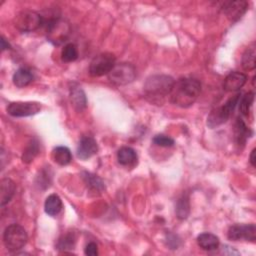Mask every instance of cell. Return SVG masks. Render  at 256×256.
I'll return each mask as SVG.
<instances>
[{"label":"cell","mask_w":256,"mask_h":256,"mask_svg":"<svg viewBox=\"0 0 256 256\" xmlns=\"http://www.w3.org/2000/svg\"><path fill=\"white\" fill-rule=\"evenodd\" d=\"M201 91V84L193 78H181L174 82L169 94L170 101L179 107L187 108L194 104Z\"/></svg>","instance_id":"obj_1"},{"label":"cell","mask_w":256,"mask_h":256,"mask_svg":"<svg viewBox=\"0 0 256 256\" xmlns=\"http://www.w3.org/2000/svg\"><path fill=\"white\" fill-rule=\"evenodd\" d=\"M174 82V79L168 75H152L144 84V92L152 102L159 103L170 94Z\"/></svg>","instance_id":"obj_2"},{"label":"cell","mask_w":256,"mask_h":256,"mask_svg":"<svg viewBox=\"0 0 256 256\" xmlns=\"http://www.w3.org/2000/svg\"><path fill=\"white\" fill-rule=\"evenodd\" d=\"M240 97V93H237L229 98L222 106L212 109L207 117V126L210 128H215L224 124L229 119L231 113L238 104Z\"/></svg>","instance_id":"obj_3"},{"label":"cell","mask_w":256,"mask_h":256,"mask_svg":"<svg viewBox=\"0 0 256 256\" xmlns=\"http://www.w3.org/2000/svg\"><path fill=\"white\" fill-rule=\"evenodd\" d=\"M28 240L25 229L18 224H11L6 227L3 233L4 246L10 252H15L23 248Z\"/></svg>","instance_id":"obj_4"},{"label":"cell","mask_w":256,"mask_h":256,"mask_svg":"<svg viewBox=\"0 0 256 256\" xmlns=\"http://www.w3.org/2000/svg\"><path fill=\"white\" fill-rule=\"evenodd\" d=\"M136 77V69L130 63L115 64L108 74L109 81L117 86H123L131 83Z\"/></svg>","instance_id":"obj_5"},{"label":"cell","mask_w":256,"mask_h":256,"mask_svg":"<svg viewBox=\"0 0 256 256\" xmlns=\"http://www.w3.org/2000/svg\"><path fill=\"white\" fill-rule=\"evenodd\" d=\"M42 23V16L32 10H23L18 13L14 19V26L21 32L35 31Z\"/></svg>","instance_id":"obj_6"},{"label":"cell","mask_w":256,"mask_h":256,"mask_svg":"<svg viewBox=\"0 0 256 256\" xmlns=\"http://www.w3.org/2000/svg\"><path fill=\"white\" fill-rule=\"evenodd\" d=\"M46 34L48 41L54 45H60L67 40L70 34V26L60 18L52 19L47 25Z\"/></svg>","instance_id":"obj_7"},{"label":"cell","mask_w":256,"mask_h":256,"mask_svg":"<svg viewBox=\"0 0 256 256\" xmlns=\"http://www.w3.org/2000/svg\"><path fill=\"white\" fill-rule=\"evenodd\" d=\"M115 64V56L112 53H101L95 56L90 62L89 73L94 77L108 75Z\"/></svg>","instance_id":"obj_8"},{"label":"cell","mask_w":256,"mask_h":256,"mask_svg":"<svg viewBox=\"0 0 256 256\" xmlns=\"http://www.w3.org/2000/svg\"><path fill=\"white\" fill-rule=\"evenodd\" d=\"M41 110L38 102H12L7 106V112L13 117H27L37 114Z\"/></svg>","instance_id":"obj_9"},{"label":"cell","mask_w":256,"mask_h":256,"mask_svg":"<svg viewBox=\"0 0 256 256\" xmlns=\"http://www.w3.org/2000/svg\"><path fill=\"white\" fill-rule=\"evenodd\" d=\"M227 236L230 240L233 241L244 239L246 241L255 242L256 227L254 224H235L229 228Z\"/></svg>","instance_id":"obj_10"},{"label":"cell","mask_w":256,"mask_h":256,"mask_svg":"<svg viewBox=\"0 0 256 256\" xmlns=\"http://www.w3.org/2000/svg\"><path fill=\"white\" fill-rule=\"evenodd\" d=\"M221 9L223 13L231 20L237 21L239 20L247 11L248 3L243 0L238 1H226L221 3Z\"/></svg>","instance_id":"obj_11"},{"label":"cell","mask_w":256,"mask_h":256,"mask_svg":"<svg viewBox=\"0 0 256 256\" xmlns=\"http://www.w3.org/2000/svg\"><path fill=\"white\" fill-rule=\"evenodd\" d=\"M98 151V145L94 138L90 136H84L80 139L77 146V156L80 159H88L95 155Z\"/></svg>","instance_id":"obj_12"},{"label":"cell","mask_w":256,"mask_h":256,"mask_svg":"<svg viewBox=\"0 0 256 256\" xmlns=\"http://www.w3.org/2000/svg\"><path fill=\"white\" fill-rule=\"evenodd\" d=\"M247 81V76L244 73L234 71L229 73L223 82V87L226 91L234 92L244 86Z\"/></svg>","instance_id":"obj_13"},{"label":"cell","mask_w":256,"mask_h":256,"mask_svg":"<svg viewBox=\"0 0 256 256\" xmlns=\"http://www.w3.org/2000/svg\"><path fill=\"white\" fill-rule=\"evenodd\" d=\"M16 191L15 183L9 178H3L0 183V203L1 206L7 204L12 197L14 196Z\"/></svg>","instance_id":"obj_14"},{"label":"cell","mask_w":256,"mask_h":256,"mask_svg":"<svg viewBox=\"0 0 256 256\" xmlns=\"http://www.w3.org/2000/svg\"><path fill=\"white\" fill-rule=\"evenodd\" d=\"M197 244L200 248L206 251H212L218 248L219 246V239L216 235L212 233H201L197 237Z\"/></svg>","instance_id":"obj_15"},{"label":"cell","mask_w":256,"mask_h":256,"mask_svg":"<svg viewBox=\"0 0 256 256\" xmlns=\"http://www.w3.org/2000/svg\"><path fill=\"white\" fill-rule=\"evenodd\" d=\"M44 210L50 216H56L62 210V200L57 194L49 195L44 203Z\"/></svg>","instance_id":"obj_16"},{"label":"cell","mask_w":256,"mask_h":256,"mask_svg":"<svg viewBox=\"0 0 256 256\" xmlns=\"http://www.w3.org/2000/svg\"><path fill=\"white\" fill-rule=\"evenodd\" d=\"M52 158L55 163L61 166L68 165L72 160V154L70 150L65 146H57L52 151Z\"/></svg>","instance_id":"obj_17"},{"label":"cell","mask_w":256,"mask_h":256,"mask_svg":"<svg viewBox=\"0 0 256 256\" xmlns=\"http://www.w3.org/2000/svg\"><path fill=\"white\" fill-rule=\"evenodd\" d=\"M33 74L29 69L19 68L13 75V83L15 86L22 88L29 85L33 81Z\"/></svg>","instance_id":"obj_18"},{"label":"cell","mask_w":256,"mask_h":256,"mask_svg":"<svg viewBox=\"0 0 256 256\" xmlns=\"http://www.w3.org/2000/svg\"><path fill=\"white\" fill-rule=\"evenodd\" d=\"M117 160L121 165L128 166L136 162L137 154L131 147H122L117 152Z\"/></svg>","instance_id":"obj_19"},{"label":"cell","mask_w":256,"mask_h":256,"mask_svg":"<svg viewBox=\"0 0 256 256\" xmlns=\"http://www.w3.org/2000/svg\"><path fill=\"white\" fill-rule=\"evenodd\" d=\"M70 97H71V102L76 110L81 111L86 107V104H87L86 96L84 91L80 87H72L70 90Z\"/></svg>","instance_id":"obj_20"},{"label":"cell","mask_w":256,"mask_h":256,"mask_svg":"<svg viewBox=\"0 0 256 256\" xmlns=\"http://www.w3.org/2000/svg\"><path fill=\"white\" fill-rule=\"evenodd\" d=\"M255 58H256V46L252 43L245 50L242 56V67L245 70H253L255 68Z\"/></svg>","instance_id":"obj_21"},{"label":"cell","mask_w":256,"mask_h":256,"mask_svg":"<svg viewBox=\"0 0 256 256\" xmlns=\"http://www.w3.org/2000/svg\"><path fill=\"white\" fill-rule=\"evenodd\" d=\"M176 216L177 218L183 220L186 219L190 213V202L189 197L187 195H182L176 203Z\"/></svg>","instance_id":"obj_22"},{"label":"cell","mask_w":256,"mask_h":256,"mask_svg":"<svg viewBox=\"0 0 256 256\" xmlns=\"http://www.w3.org/2000/svg\"><path fill=\"white\" fill-rule=\"evenodd\" d=\"M235 140L238 145L244 144L246 139L250 136V130L241 119H237L235 123Z\"/></svg>","instance_id":"obj_23"},{"label":"cell","mask_w":256,"mask_h":256,"mask_svg":"<svg viewBox=\"0 0 256 256\" xmlns=\"http://www.w3.org/2000/svg\"><path fill=\"white\" fill-rule=\"evenodd\" d=\"M83 179H84L85 183L87 184V186L92 190L100 192L105 189V185H104L103 181L97 175H94L89 172H84Z\"/></svg>","instance_id":"obj_24"},{"label":"cell","mask_w":256,"mask_h":256,"mask_svg":"<svg viewBox=\"0 0 256 256\" xmlns=\"http://www.w3.org/2000/svg\"><path fill=\"white\" fill-rule=\"evenodd\" d=\"M76 243V236L73 232H68L62 235L57 242V248L63 251L72 250Z\"/></svg>","instance_id":"obj_25"},{"label":"cell","mask_w":256,"mask_h":256,"mask_svg":"<svg viewBox=\"0 0 256 256\" xmlns=\"http://www.w3.org/2000/svg\"><path fill=\"white\" fill-rule=\"evenodd\" d=\"M61 58L64 62H73L78 58V50L75 44L69 43L61 51Z\"/></svg>","instance_id":"obj_26"},{"label":"cell","mask_w":256,"mask_h":256,"mask_svg":"<svg viewBox=\"0 0 256 256\" xmlns=\"http://www.w3.org/2000/svg\"><path fill=\"white\" fill-rule=\"evenodd\" d=\"M38 151H39L38 142L35 139L31 140V142L28 144V146L23 152L22 161L25 163H30L31 161H33L34 157L38 154Z\"/></svg>","instance_id":"obj_27"},{"label":"cell","mask_w":256,"mask_h":256,"mask_svg":"<svg viewBox=\"0 0 256 256\" xmlns=\"http://www.w3.org/2000/svg\"><path fill=\"white\" fill-rule=\"evenodd\" d=\"M254 95H255L254 92H248L244 96H242V98L240 97L238 104H239V109L243 115L249 114L250 108L254 101Z\"/></svg>","instance_id":"obj_28"},{"label":"cell","mask_w":256,"mask_h":256,"mask_svg":"<svg viewBox=\"0 0 256 256\" xmlns=\"http://www.w3.org/2000/svg\"><path fill=\"white\" fill-rule=\"evenodd\" d=\"M153 142L158 145V146H161V147H171L174 145V140L169 137V136H166V135H156L154 138H153Z\"/></svg>","instance_id":"obj_29"},{"label":"cell","mask_w":256,"mask_h":256,"mask_svg":"<svg viewBox=\"0 0 256 256\" xmlns=\"http://www.w3.org/2000/svg\"><path fill=\"white\" fill-rule=\"evenodd\" d=\"M84 253L88 256H96L98 255V247L97 244L94 242H89L84 250Z\"/></svg>","instance_id":"obj_30"},{"label":"cell","mask_w":256,"mask_h":256,"mask_svg":"<svg viewBox=\"0 0 256 256\" xmlns=\"http://www.w3.org/2000/svg\"><path fill=\"white\" fill-rule=\"evenodd\" d=\"M255 154H256V149H253L251 151V154H250V163L253 167L256 166V157H255Z\"/></svg>","instance_id":"obj_31"},{"label":"cell","mask_w":256,"mask_h":256,"mask_svg":"<svg viewBox=\"0 0 256 256\" xmlns=\"http://www.w3.org/2000/svg\"><path fill=\"white\" fill-rule=\"evenodd\" d=\"M9 47V44L5 41V39L2 37L1 38V48H2V50H5V49H7Z\"/></svg>","instance_id":"obj_32"}]
</instances>
